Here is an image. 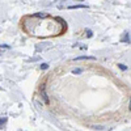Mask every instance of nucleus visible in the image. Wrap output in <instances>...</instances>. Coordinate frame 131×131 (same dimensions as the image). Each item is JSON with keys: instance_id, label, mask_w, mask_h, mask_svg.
I'll return each mask as SVG.
<instances>
[{"instance_id": "20e7f679", "label": "nucleus", "mask_w": 131, "mask_h": 131, "mask_svg": "<svg viewBox=\"0 0 131 131\" xmlns=\"http://www.w3.org/2000/svg\"><path fill=\"white\" fill-rule=\"evenodd\" d=\"M72 74L74 75H80V74H83V70L81 68H75V70H72Z\"/></svg>"}, {"instance_id": "1a4fd4ad", "label": "nucleus", "mask_w": 131, "mask_h": 131, "mask_svg": "<svg viewBox=\"0 0 131 131\" xmlns=\"http://www.w3.org/2000/svg\"><path fill=\"white\" fill-rule=\"evenodd\" d=\"M128 108H130V110H131V98H130V104H128Z\"/></svg>"}, {"instance_id": "39448f33", "label": "nucleus", "mask_w": 131, "mask_h": 131, "mask_svg": "<svg viewBox=\"0 0 131 131\" xmlns=\"http://www.w3.org/2000/svg\"><path fill=\"white\" fill-rule=\"evenodd\" d=\"M47 68H48L47 63H42V64H41V70H47Z\"/></svg>"}, {"instance_id": "7ed1b4c3", "label": "nucleus", "mask_w": 131, "mask_h": 131, "mask_svg": "<svg viewBox=\"0 0 131 131\" xmlns=\"http://www.w3.org/2000/svg\"><path fill=\"white\" fill-rule=\"evenodd\" d=\"M77 8H87V5H83V4H77V5H70L68 9H77Z\"/></svg>"}, {"instance_id": "0eeeda50", "label": "nucleus", "mask_w": 131, "mask_h": 131, "mask_svg": "<svg viewBox=\"0 0 131 131\" xmlns=\"http://www.w3.org/2000/svg\"><path fill=\"white\" fill-rule=\"evenodd\" d=\"M94 130H104V127H102V126H94Z\"/></svg>"}, {"instance_id": "f257e3e1", "label": "nucleus", "mask_w": 131, "mask_h": 131, "mask_svg": "<svg viewBox=\"0 0 131 131\" xmlns=\"http://www.w3.org/2000/svg\"><path fill=\"white\" fill-rule=\"evenodd\" d=\"M43 87H45V85L41 87V96H42V98L45 100V102H46V104H48V97H47V94H46V92L43 91Z\"/></svg>"}, {"instance_id": "6e6552de", "label": "nucleus", "mask_w": 131, "mask_h": 131, "mask_svg": "<svg viewBox=\"0 0 131 131\" xmlns=\"http://www.w3.org/2000/svg\"><path fill=\"white\" fill-rule=\"evenodd\" d=\"M87 33H88V34H87V35H88V37H92V31H91V30H88V31H87Z\"/></svg>"}, {"instance_id": "423d86ee", "label": "nucleus", "mask_w": 131, "mask_h": 131, "mask_svg": "<svg viewBox=\"0 0 131 131\" xmlns=\"http://www.w3.org/2000/svg\"><path fill=\"white\" fill-rule=\"evenodd\" d=\"M118 67H119V68L122 70V71H126V70H127V67H126L125 64H118Z\"/></svg>"}, {"instance_id": "f03ea898", "label": "nucleus", "mask_w": 131, "mask_h": 131, "mask_svg": "<svg viewBox=\"0 0 131 131\" xmlns=\"http://www.w3.org/2000/svg\"><path fill=\"white\" fill-rule=\"evenodd\" d=\"M85 59L94 60V57H88V55H84V57H77V58H75V60H85Z\"/></svg>"}]
</instances>
